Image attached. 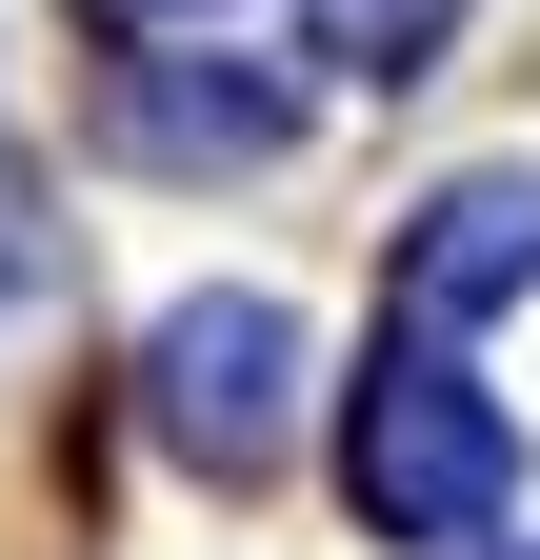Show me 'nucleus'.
<instances>
[{
	"instance_id": "obj_1",
	"label": "nucleus",
	"mask_w": 540,
	"mask_h": 560,
	"mask_svg": "<svg viewBox=\"0 0 540 560\" xmlns=\"http://www.w3.org/2000/svg\"><path fill=\"white\" fill-rule=\"evenodd\" d=\"M341 480H361V521L380 540H501V501H520V420L460 381V361H400L361 381V420H341Z\"/></svg>"
},
{
	"instance_id": "obj_2",
	"label": "nucleus",
	"mask_w": 540,
	"mask_h": 560,
	"mask_svg": "<svg viewBox=\"0 0 540 560\" xmlns=\"http://www.w3.org/2000/svg\"><path fill=\"white\" fill-rule=\"evenodd\" d=\"M141 381H161V441H180L200 480H260L281 420H301V320H281V301H180V320L141 340Z\"/></svg>"
},
{
	"instance_id": "obj_3",
	"label": "nucleus",
	"mask_w": 540,
	"mask_h": 560,
	"mask_svg": "<svg viewBox=\"0 0 540 560\" xmlns=\"http://www.w3.org/2000/svg\"><path fill=\"white\" fill-rule=\"evenodd\" d=\"M520 280H540V180L520 161L441 180L421 221H400V320H481V301H520Z\"/></svg>"
},
{
	"instance_id": "obj_4",
	"label": "nucleus",
	"mask_w": 540,
	"mask_h": 560,
	"mask_svg": "<svg viewBox=\"0 0 540 560\" xmlns=\"http://www.w3.org/2000/svg\"><path fill=\"white\" fill-rule=\"evenodd\" d=\"M120 140H141V161H281V81H180V60H120Z\"/></svg>"
},
{
	"instance_id": "obj_5",
	"label": "nucleus",
	"mask_w": 540,
	"mask_h": 560,
	"mask_svg": "<svg viewBox=\"0 0 540 560\" xmlns=\"http://www.w3.org/2000/svg\"><path fill=\"white\" fill-rule=\"evenodd\" d=\"M301 21H320V60H361V81H421V40L460 0H301Z\"/></svg>"
}]
</instances>
